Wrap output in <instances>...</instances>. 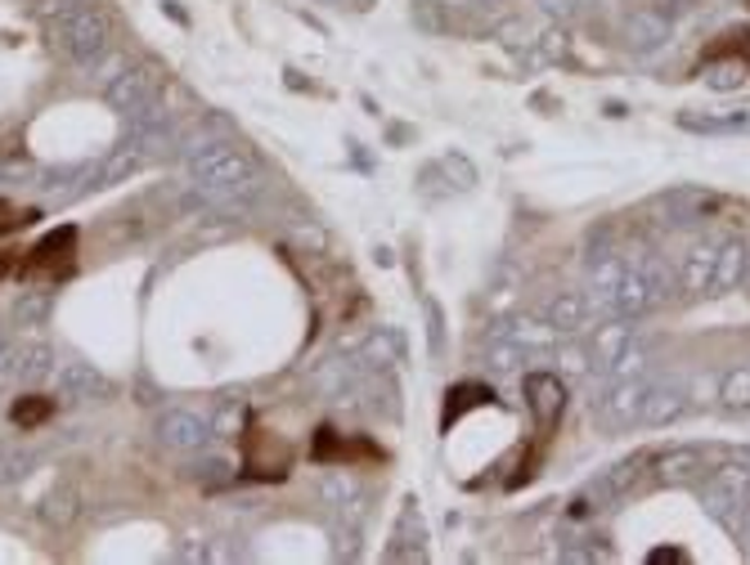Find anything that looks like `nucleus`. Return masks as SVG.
Segmentation results:
<instances>
[{"mask_svg":"<svg viewBox=\"0 0 750 565\" xmlns=\"http://www.w3.org/2000/svg\"><path fill=\"white\" fill-rule=\"evenodd\" d=\"M589 364H593L589 351H580V346H557V372L561 377H584Z\"/></svg>","mask_w":750,"mask_h":565,"instance_id":"obj_30","label":"nucleus"},{"mask_svg":"<svg viewBox=\"0 0 750 565\" xmlns=\"http://www.w3.org/2000/svg\"><path fill=\"white\" fill-rule=\"evenodd\" d=\"M14 359H19V351L10 346V336L0 332V377H5V372H14Z\"/></svg>","mask_w":750,"mask_h":565,"instance_id":"obj_37","label":"nucleus"},{"mask_svg":"<svg viewBox=\"0 0 750 565\" xmlns=\"http://www.w3.org/2000/svg\"><path fill=\"white\" fill-rule=\"evenodd\" d=\"M746 283H750V260H746Z\"/></svg>","mask_w":750,"mask_h":565,"instance_id":"obj_41","label":"nucleus"},{"mask_svg":"<svg viewBox=\"0 0 750 565\" xmlns=\"http://www.w3.org/2000/svg\"><path fill=\"white\" fill-rule=\"evenodd\" d=\"M746 260H750V251L741 243H724L719 260H715V279H710V292L715 296L737 292V283H746Z\"/></svg>","mask_w":750,"mask_h":565,"instance_id":"obj_15","label":"nucleus"},{"mask_svg":"<svg viewBox=\"0 0 750 565\" xmlns=\"http://www.w3.org/2000/svg\"><path fill=\"white\" fill-rule=\"evenodd\" d=\"M491 342H512V346L531 351V355H548V351L557 346V328H553L548 319H531V315H521V319L495 323Z\"/></svg>","mask_w":750,"mask_h":565,"instance_id":"obj_6","label":"nucleus"},{"mask_svg":"<svg viewBox=\"0 0 750 565\" xmlns=\"http://www.w3.org/2000/svg\"><path fill=\"white\" fill-rule=\"evenodd\" d=\"M643 463H648V458H629V463L612 467L603 480H597V484L589 489V499H593V503H616V499H625L629 489L639 484V471H643Z\"/></svg>","mask_w":750,"mask_h":565,"instance_id":"obj_16","label":"nucleus"},{"mask_svg":"<svg viewBox=\"0 0 750 565\" xmlns=\"http://www.w3.org/2000/svg\"><path fill=\"white\" fill-rule=\"evenodd\" d=\"M55 386H59L63 400H90V395L104 400V395H108V382H104V377H99L90 364H77V359L55 368Z\"/></svg>","mask_w":750,"mask_h":565,"instance_id":"obj_10","label":"nucleus"},{"mask_svg":"<svg viewBox=\"0 0 750 565\" xmlns=\"http://www.w3.org/2000/svg\"><path fill=\"white\" fill-rule=\"evenodd\" d=\"M701 82H705L710 90H737V86L750 82V67H746V63H733V59H710V63L701 67Z\"/></svg>","mask_w":750,"mask_h":565,"instance_id":"obj_18","label":"nucleus"},{"mask_svg":"<svg viewBox=\"0 0 750 565\" xmlns=\"http://www.w3.org/2000/svg\"><path fill=\"white\" fill-rule=\"evenodd\" d=\"M643 395H648V382L643 377H607V386L597 391V400H589V413L603 427L612 431H625L639 422L643 413Z\"/></svg>","mask_w":750,"mask_h":565,"instance_id":"obj_2","label":"nucleus"},{"mask_svg":"<svg viewBox=\"0 0 750 565\" xmlns=\"http://www.w3.org/2000/svg\"><path fill=\"white\" fill-rule=\"evenodd\" d=\"M710 400H719V377H697L688 404H710Z\"/></svg>","mask_w":750,"mask_h":565,"instance_id":"obj_34","label":"nucleus"},{"mask_svg":"<svg viewBox=\"0 0 750 565\" xmlns=\"http://www.w3.org/2000/svg\"><path fill=\"white\" fill-rule=\"evenodd\" d=\"M55 413V400H46V395H27V400H19L14 404V427H41L46 418Z\"/></svg>","mask_w":750,"mask_h":565,"instance_id":"obj_27","label":"nucleus"},{"mask_svg":"<svg viewBox=\"0 0 750 565\" xmlns=\"http://www.w3.org/2000/svg\"><path fill=\"white\" fill-rule=\"evenodd\" d=\"M540 5L553 14V19H571L580 10V0H540Z\"/></svg>","mask_w":750,"mask_h":565,"instance_id":"obj_36","label":"nucleus"},{"mask_svg":"<svg viewBox=\"0 0 750 565\" xmlns=\"http://www.w3.org/2000/svg\"><path fill=\"white\" fill-rule=\"evenodd\" d=\"M715 260H719V247H715V243H697V247H688V251H684V266H679V283H684V292H692V296L710 292V279H715Z\"/></svg>","mask_w":750,"mask_h":565,"instance_id":"obj_12","label":"nucleus"},{"mask_svg":"<svg viewBox=\"0 0 750 565\" xmlns=\"http://www.w3.org/2000/svg\"><path fill=\"white\" fill-rule=\"evenodd\" d=\"M46 310H50V296H46V292H27V296H19L14 319H19V323H41Z\"/></svg>","mask_w":750,"mask_h":565,"instance_id":"obj_31","label":"nucleus"},{"mask_svg":"<svg viewBox=\"0 0 750 565\" xmlns=\"http://www.w3.org/2000/svg\"><path fill=\"white\" fill-rule=\"evenodd\" d=\"M14 372H19V382H46V377H55V355L46 346H27V351H19Z\"/></svg>","mask_w":750,"mask_h":565,"instance_id":"obj_20","label":"nucleus"},{"mask_svg":"<svg viewBox=\"0 0 750 565\" xmlns=\"http://www.w3.org/2000/svg\"><path fill=\"white\" fill-rule=\"evenodd\" d=\"M629 323H633V319L612 315L603 328L593 332V351H589V355H593V368H597V372H607V368L620 359V351L633 342V328H629Z\"/></svg>","mask_w":750,"mask_h":565,"instance_id":"obj_11","label":"nucleus"},{"mask_svg":"<svg viewBox=\"0 0 750 565\" xmlns=\"http://www.w3.org/2000/svg\"><path fill=\"white\" fill-rule=\"evenodd\" d=\"M36 211H19L14 202H0V234H10V230H23V224H32Z\"/></svg>","mask_w":750,"mask_h":565,"instance_id":"obj_33","label":"nucleus"},{"mask_svg":"<svg viewBox=\"0 0 750 565\" xmlns=\"http://www.w3.org/2000/svg\"><path fill=\"white\" fill-rule=\"evenodd\" d=\"M50 36H55V46L77 67L95 63L108 50L104 14H95L90 5H72V0H55V5H50Z\"/></svg>","mask_w":750,"mask_h":565,"instance_id":"obj_1","label":"nucleus"},{"mask_svg":"<svg viewBox=\"0 0 750 565\" xmlns=\"http://www.w3.org/2000/svg\"><path fill=\"white\" fill-rule=\"evenodd\" d=\"M46 520L55 525V530H63V525L77 520V489H72V484L50 489V499H46Z\"/></svg>","mask_w":750,"mask_h":565,"instance_id":"obj_22","label":"nucleus"},{"mask_svg":"<svg viewBox=\"0 0 750 565\" xmlns=\"http://www.w3.org/2000/svg\"><path fill=\"white\" fill-rule=\"evenodd\" d=\"M665 36H669V23L661 14H652V10H639V14L625 19V41L633 50H652V46L665 41Z\"/></svg>","mask_w":750,"mask_h":565,"instance_id":"obj_17","label":"nucleus"},{"mask_svg":"<svg viewBox=\"0 0 750 565\" xmlns=\"http://www.w3.org/2000/svg\"><path fill=\"white\" fill-rule=\"evenodd\" d=\"M719 404L724 408H750V368H733L719 377Z\"/></svg>","mask_w":750,"mask_h":565,"instance_id":"obj_24","label":"nucleus"},{"mask_svg":"<svg viewBox=\"0 0 750 565\" xmlns=\"http://www.w3.org/2000/svg\"><path fill=\"white\" fill-rule=\"evenodd\" d=\"M436 5H445V10H468L472 0H436Z\"/></svg>","mask_w":750,"mask_h":565,"instance_id":"obj_39","label":"nucleus"},{"mask_svg":"<svg viewBox=\"0 0 750 565\" xmlns=\"http://www.w3.org/2000/svg\"><path fill=\"white\" fill-rule=\"evenodd\" d=\"M144 167V148H140V139H131V144H122V148H112V153L99 162V171H95V188H112V184H122L126 175H135Z\"/></svg>","mask_w":750,"mask_h":565,"instance_id":"obj_14","label":"nucleus"},{"mask_svg":"<svg viewBox=\"0 0 750 565\" xmlns=\"http://www.w3.org/2000/svg\"><path fill=\"white\" fill-rule=\"evenodd\" d=\"M656 292H652V283L633 270V266H625V274L616 279V287L607 292V315H620V319H643L648 310H656Z\"/></svg>","mask_w":750,"mask_h":565,"instance_id":"obj_5","label":"nucleus"},{"mask_svg":"<svg viewBox=\"0 0 750 565\" xmlns=\"http://www.w3.org/2000/svg\"><path fill=\"white\" fill-rule=\"evenodd\" d=\"M5 270H10V260H5V256H0V274H5Z\"/></svg>","mask_w":750,"mask_h":565,"instance_id":"obj_40","label":"nucleus"},{"mask_svg":"<svg viewBox=\"0 0 750 565\" xmlns=\"http://www.w3.org/2000/svg\"><path fill=\"white\" fill-rule=\"evenodd\" d=\"M701 471H705V454L701 449H669V454H661L656 458V480L661 484H692V480H701Z\"/></svg>","mask_w":750,"mask_h":565,"instance_id":"obj_13","label":"nucleus"},{"mask_svg":"<svg viewBox=\"0 0 750 565\" xmlns=\"http://www.w3.org/2000/svg\"><path fill=\"white\" fill-rule=\"evenodd\" d=\"M544 319L557 328V336H576L589 328V319H597V310L584 292H557L544 306Z\"/></svg>","mask_w":750,"mask_h":565,"instance_id":"obj_7","label":"nucleus"},{"mask_svg":"<svg viewBox=\"0 0 750 565\" xmlns=\"http://www.w3.org/2000/svg\"><path fill=\"white\" fill-rule=\"evenodd\" d=\"M297 243H311V247L319 251V247H324V234L315 230V224H302V230H297Z\"/></svg>","mask_w":750,"mask_h":565,"instance_id":"obj_38","label":"nucleus"},{"mask_svg":"<svg viewBox=\"0 0 750 565\" xmlns=\"http://www.w3.org/2000/svg\"><path fill=\"white\" fill-rule=\"evenodd\" d=\"M527 395H531V413L540 427H553L561 418V404H567V391H561L557 372H531L527 377Z\"/></svg>","mask_w":750,"mask_h":565,"instance_id":"obj_8","label":"nucleus"},{"mask_svg":"<svg viewBox=\"0 0 750 565\" xmlns=\"http://www.w3.org/2000/svg\"><path fill=\"white\" fill-rule=\"evenodd\" d=\"M652 368V355H648V346H639V342H629L625 351H620V359L607 368V377H643Z\"/></svg>","mask_w":750,"mask_h":565,"instance_id":"obj_26","label":"nucleus"},{"mask_svg":"<svg viewBox=\"0 0 750 565\" xmlns=\"http://www.w3.org/2000/svg\"><path fill=\"white\" fill-rule=\"evenodd\" d=\"M684 413H688V391H679V386H648L639 422L643 427H669V422H679Z\"/></svg>","mask_w":750,"mask_h":565,"instance_id":"obj_9","label":"nucleus"},{"mask_svg":"<svg viewBox=\"0 0 750 565\" xmlns=\"http://www.w3.org/2000/svg\"><path fill=\"white\" fill-rule=\"evenodd\" d=\"M746 122H750V112H710V118H701V112H684V126H688V131H705V135L741 131Z\"/></svg>","mask_w":750,"mask_h":565,"instance_id":"obj_21","label":"nucleus"},{"mask_svg":"<svg viewBox=\"0 0 750 565\" xmlns=\"http://www.w3.org/2000/svg\"><path fill=\"white\" fill-rule=\"evenodd\" d=\"M527 359H531V351H521L512 342H491V346H485V364H491V372H517Z\"/></svg>","mask_w":750,"mask_h":565,"instance_id":"obj_25","label":"nucleus"},{"mask_svg":"<svg viewBox=\"0 0 750 565\" xmlns=\"http://www.w3.org/2000/svg\"><path fill=\"white\" fill-rule=\"evenodd\" d=\"M72 243H77V234H72V230H59V234H50L46 243H36V251H32V270L63 266V260L72 256Z\"/></svg>","mask_w":750,"mask_h":565,"instance_id":"obj_19","label":"nucleus"},{"mask_svg":"<svg viewBox=\"0 0 750 565\" xmlns=\"http://www.w3.org/2000/svg\"><path fill=\"white\" fill-rule=\"evenodd\" d=\"M440 171H455V175H459V188H472V184H476V171H472L463 158H440Z\"/></svg>","mask_w":750,"mask_h":565,"instance_id":"obj_35","label":"nucleus"},{"mask_svg":"<svg viewBox=\"0 0 750 565\" xmlns=\"http://www.w3.org/2000/svg\"><path fill=\"white\" fill-rule=\"evenodd\" d=\"M158 440L167 444V449H176V454H207L211 449V440H216V427L207 422V418H198V413H190V408H167L162 418H158Z\"/></svg>","mask_w":750,"mask_h":565,"instance_id":"obj_3","label":"nucleus"},{"mask_svg":"<svg viewBox=\"0 0 750 565\" xmlns=\"http://www.w3.org/2000/svg\"><path fill=\"white\" fill-rule=\"evenodd\" d=\"M355 372H360V368H355L351 359H328V364L315 372V386L328 391V395H342V391L355 382Z\"/></svg>","mask_w":750,"mask_h":565,"instance_id":"obj_23","label":"nucleus"},{"mask_svg":"<svg viewBox=\"0 0 750 565\" xmlns=\"http://www.w3.org/2000/svg\"><path fill=\"white\" fill-rule=\"evenodd\" d=\"M32 463H36L32 454H19V449H0V484H10V480H19V476H27Z\"/></svg>","mask_w":750,"mask_h":565,"instance_id":"obj_32","label":"nucleus"},{"mask_svg":"<svg viewBox=\"0 0 750 565\" xmlns=\"http://www.w3.org/2000/svg\"><path fill=\"white\" fill-rule=\"evenodd\" d=\"M86 72H90V82H95V86H112V82H118L122 72H126V59H122L118 50H104L95 63H86Z\"/></svg>","mask_w":750,"mask_h":565,"instance_id":"obj_29","label":"nucleus"},{"mask_svg":"<svg viewBox=\"0 0 750 565\" xmlns=\"http://www.w3.org/2000/svg\"><path fill=\"white\" fill-rule=\"evenodd\" d=\"M373 368H391L396 359H400V336L396 332H387V328H378V336L368 342V355H364Z\"/></svg>","mask_w":750,"mask_h":565,"instance_id":"obj_28","label":"nucleus"},{"mask_svg":"<svg viewBox=\"0 0 750 565\" xmlns=\"http://www.w3.org/2000/svg\"><path fill=\"white\" fill-rule=\"evenodd\" d=\"M104 99L126 118V112H140L148 103H158V72L154 67H126L118 82L104 86Z\"/></svg>","mask_w":750,"mask_h":565,"instance_id":"obj_4","label":"nucleus"}]
</instances>
